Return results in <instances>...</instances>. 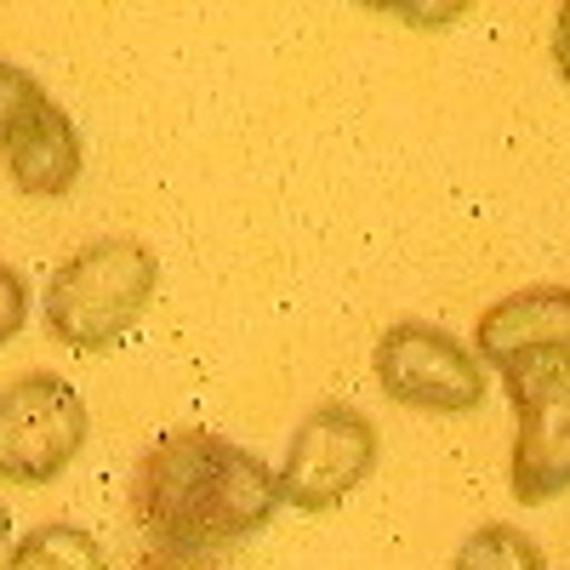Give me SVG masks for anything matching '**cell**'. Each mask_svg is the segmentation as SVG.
<instances>
[{"label":"cell","instance_id":"obj_8","mask_svg":"<svg viewBox=\"0 0 570 570\" xmlns=\"http://www.w3.org/2000/svg\"><path fill=\"white\" fill-rule=\"evenodd\" d=\"M0 155H7L12 183L35 200H58L80 183V131L58 98H46L35 115H23L12 137L0 142Z\"/></svg>","mask_w":570,"mask_h":570},{"label":"cell","instance_id":"obj_12","mask_svg":"<svg viewBox=\"0 0 570 570\" xmlns=\"http://www.w3.org/2000/svg\"><path fill=\"white\" fill-rule=\"evenodd\" d=\"M23 320H29V279L12 263H0V348L23 331Z\"/></svg>","mask_w":570,"mask_h":570},{"label":"cell","instance_id":"obj_11","mask_svg":"<svg viewBox=\"0 0 570 570\" xmlns=\"http://www.w3.org/2000/svg\"><path fill=\"white\" fill-rule=\"evenodd\" d=\"M46 98H52V91H46L29 69H18V63L0 58V142H7V137H12V126H18L23 115H35Z\"/></svg>","mask_w":570,"mask_h":570},{"label":"cell","instance_id":"obj_15","mask_svg":"<svg viewBox=\"0 0 570 570\" xmlns=\"http://www.w3.org/2000/svg\"><path fill=\"white\" fill-rule=\"evenodd\" d=\"M7 542H12V508L0 502V548H7Z\"/></svg>","mask_w":570,"mask_h":570},{"label":"cell","instance_id":"obj_2","mask_svg":"<svg viewBox=\"0 0 570 570\" xmlns=\"http://www.w3.org/2000/svg\"><path fill=\"white\" fill-rule=\"evenodd\" d=\"M155 285L160 257L131 234H109V240H91L52 268L40 314L52 343L75 354H104L142 320V308L155 303Z\"/></svg>","mask_w":570,"mask_h":570},{"label":"cell","instance_id":"obj_6","mask_svg":"<svg viewBox=\"0 0 570 570\" xmlns=\"http://www.w3.org/2000/svg\"><path fill=\"white\" fill-rule=\"evenodd\" d=\"M376 456H383V434L360 405H314L285 445V462L274 468L279 497L297 513H331L371 480Z\"/></svg>","mask_w":570,"mask_h":570},{"label":"cell","instance_id":"obj_9","mask_svg":"<svg viewBox=\"0 0 570 570\" xmlns=\"http://www.w3.org/2000/svg\"><path fill=\"white\" fill-rule=\"evenodd\" d=\"M7 570H109V553L86 525L52 519V525H35L29 537L12 542Z\"/></svg>","mask_w":570,"mask_h":570},{"label":"cell","instance_id":"obj_1","mask_svg":"<svg viewBox=\"0 0 570 570\" xmlns=\"http://www.w3.org/2000/svg\"><path fill=\"white\" fill-rule=\"evenodd\" d=\"M279 502V473L212 428H171L131 468V519L171 559L263 531Z\"/></svg>","mask_w":570,"mask_h":570},{"label":"cell","instance_id":"obj_13","mask_svg":"<svg viewBox=\"0 0 570 570\" xmlns=\"http://www.w3.org/2000/svg\"><path fill=\"white\" fill-rule=\"evenodd\" d=\"M376 12H389V18H411L416 29H445V23H456L468 7H462V0H451V7H405V0H394V7H376Z\"/></svg>","mask_w":570,"mask_h":570},{"label":"cell","instance_id":"obj_7","mask_svg":"<svg viewBox=\"0 0 570 570\" xmlns=\"http://www.w3.org/2000/svg\"><path fill=\"white\" fill-rule=\"evenodd\" d=\"M473 354L485 371H513L548 354H570V285H525L473 320Z\"/></svg>","mask_w":570,"mask_h":570},{"label":"cell","instance_id":"obj_4","mask_svg":"<svg viewBox=\"0 0 570 570\" xmlns=\"http://www.w3.org/2000/svg\"><path fill=\"white\" fill-rule=\"evenodd\" d=\"M376 389L405 411L462 416L485 405V365L462 337L428 320H394L371 354Z\"/></svg>","mask_w":570,"mask_h":570},{"label":"cell","instance_id":"obj_3","mask_svg":"<svg viewBox=\"0 0 570 570\" xmlns=\"http://www.w3.org/2000/svg\"><path fill=\"white\" fill-rule=\"evenodd\" d=\"M513 405V502L542 508L570 491V354H548L502 371Z\"/></svg>","mask_w":570,"mask_h":570},{"label":"cell","instance_id":"obj_5","mask_svg":"<svg viewBox=\"0 0 570 570\" xmlns=\"http://www.w3.org/2000/svg\"><path fill=\"white\" fill-rule=\"evenodd\" d=\"M91 434L86 400L69 376L29 371L0 389V480L52 485Z\"/></svg>","mask_w":570,"mask_h":570},{"label":"cell","instance_id":"obj_10","mask_svg":"<svg viewBox=\"0 0 570 570\" xmlns=\"http://www.w3.org/2000/svg\"><path fill=\"white\" fill-rule=\"evenodd\" d=\"M445 570H548V553H542V542L531 531L491 519V525L462 537V548L451 553Z\"/></svg>","mask_w":570,"mask_h":570},{"label":"cell","instance_id":"obj_14","mask_svg":"<svg viewBox=\"0 0 570 570\" xmlns=\"http://www.w3.org/2000/svg\"><path fill=\"white\" fill-rule=\"evenodd\" d=\"M553 69L570 86V0H559V12H553Z\"/></svg>","mask_w":570,"mask_h":570}]
</instances>
